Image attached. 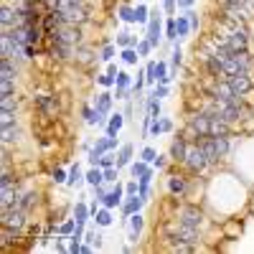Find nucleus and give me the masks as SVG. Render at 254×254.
Segmentation results:
<instances>
[{"label": "nucleus", "instance_id": "nucleus-1", "mask_svg": "<svg viewBox=\"0 0 254 254\" xmlns=\"http://www.w3.org/2000/svg\"><path fill=\"white\" fill-rule=\"evenodd\" d=\"M28 224V211L21 206H8V208H0V226H10V229H23Z\"/></svg>", "mask_w": 254, "mask_h": 254}, {"label": "nucleus", "instance_id": "nucleus-2", "mask_svg": "<svg viewBox=\"0 0 254 254\" xmlns=\"http://www.w3.org/2000/svg\"><path fill=\"white\" fill-rule=\"evenodd\" d=\"M168 239L170 242H186V244H201V229L196 226H188V224H181L178 221L175 226L168 231Z\"/></svg>", "mask_w": 254, "mask_h": 254}, {"label": "nucleus", "instance_id": "nucleus-3", "mask_svg": "<svg viewBox=\"0 0 254 254\" xmlns=\"http://www.w3.org/2000/svg\"><path fill=\"white\" fill-rule=\"evenodd\" d=\"M183 166H186V170L193 173V175H198V173H203V170L208 168V158H206V153H203L201 145H191V150H188V155H186V160H183Z\"/></svg>", "mask_w": 254, "mask_h": 254}, {"label": "nucleus", "instance_id": "nucleus-4", "mask_svg": "<svg viewBox=\"0 0 254 254\" xmlns=\"http://www.w3.org/2000/svg\"><path fill=\"white\" fill-rule=\"evenodd\" d=\"M58 16L64 18V23L82 26L86 21V8L82 3H61V5H58Z\"/></svg>", "mask_w": 254, "mask_h": 254}, {"label": "nucleus", "instance_id": "nucleus-5", "mask_svg": "<svg viewBox=\"0 0 254 254\" xmlns=\"http://www.w3.org/2000/svg\"><path fill=\"white\" fill-rule=\"evenodd\" d=\"M51 41H66V43H79L82 41V28L77 23H64V26H58L54 33H49Z\"/></svg>", "mask_w": 254, "mask_h": 254}, {"label": "nucleus", "instance_id": "nucleus-6", "mask_svg": "<svg viewBox=\"0 0 254 254\" xmlns=\"http://www.w3.org/2000/svg\"><path fill=\"white\" fill-rule=\"evenodd\" d=\"M178 221L181 224H188V226H196V229H203L206 226V216L198 206H183L181 214H178Z\"/></svg>", "mask_w": 254, "mask_h": 254}, {"label": "nucleus", "instance_id": "nucleus-7", "mask_svg": "<svg viewBox=\"0 0 254 254\" xmlns=\"http://www.w3.org/2000/svg\"><path fill=\"white\" fill-rule=\"evenodd\" d=\"M226 46H229L234 54H236V51H249V31H247V26L226 33Z\"/></svg>", "mask_w": 254, "mask_h": 254}, {"label": "nucleus", "instance_id": "nucleus-8", "mask_svg": "<svg viewBox=\"0 0 254 254\" xmlns=\"http://www.w3.org/2000/svg\"><path fill=\"white\" fill-rule=\"evenodd\" d=\"M229 84H231V89H234L239 97H247L252 89H254V82H252V74H249V71H242V74H234V77H229Z\"/></svg>", "mask_w": 254, "mask_h": 254}, {"label": "nucleus", "instance_id": "nucleus-9", "mask_svg": "<svg viewBox=\"0 0 254 254\" xmlns=\"http://www.w3.org/2000/svg\"><path fill=\"white\" fill-rule=\"evenodd\" d=\"M188 150H191V142H188L183 135H178V138L170 142L168 158H170L173 163H183V160H186V155H188Z\"/></svg>", "mask_w": 254, "mask_h": 254}, {"label": "nucleus", "instance_id": "nucleus-10", "mask_svg": "<svg viewBox=\"0 0 254 254\" xmlns=\"http://www.w3.org/2000/svg\"><path fill=\"white\" fill-rule=\"evenodd\" d=\"M186 125H191L193 130L198 132V135H203V138H206V135H208V127H211V117H208L206 112H201V110H198V112H193V114L188 117V122H186Z\"/></svg>", "mask_w": 254, "mask_h": 254}, {"label": "nucleus", "instance_id": "nucleus-11", "mask_svg": "<svg viewBox=\"0 0 254 254\" xmlns=\"http://www.w3.org/2000/svg\"><path fill=\"white\" fill-rule=\"evenodd\" d=\"M49 54L54 58H58V61H69V58L74 56V46H71V43H66V41H51Z\"/></svg>", "mask_w": 254, "mask_h": 254}, {"label": "nucleus", "instance_id": "nucleus-12", "mask_svg": "<svg viewBox=\"0 0 254 254\" xmlns=\"http://www.w3.org/2000/svg\"><path fill=\"white\" fill-rule=\"evenodd\" d=\"M147 41L153 43V49L160 43V13L158 10H153L150 21H147Z\"/></svg>", "mask_w": 254, "mask_h": 254}, {"label": "nucleus", "instance_id": "nucleus-13", "mask_svg": "<svg viewBox=\"0 0 254 254\" xmlns=\"http://www.w3.org/2000/svg\"><path fill=\"white\" fill-rule=\"evenodd\" d=\"M0 138H3V145L18 142V138H21V125L16 122V119L8 122V125H3V127H0Z\"/></svg>", "mask_w": 254, "mask_h": 254}, {"label": "nucleus", "instance_id": "nucleus-14", "mask_svg": "<svg viewBox=\"0 0 254 254\" xmlns=\"http://www.w3.org/2000/svg\"><path fill=\"white\" fill-rule=\"evenodd\" d=\"M208 135L211 138H229L231 135V125L221 117H211V127H208Z\"/></svg>", "mask_w": 254, "mask_h": 254}, {"label": "nucleus", "instance_id": "nucleus-15", "mask_svg": "<svg viewBox=\"0 0 254 254\" xmlns=\"http://www.w3.org/2000/svg\"><path fill=\"white\" fill-rule=\"evenodd\" d=\"M36 107H38V112L41 114H56V110H58V104H56V99L54 97H49V94H38L36 97Z\"/></svg>", "mask_w": 254, "mask_h": 254}, {"label": "nucleus", "instance_id": "nucleus-16", "mask_svg": "<svg viewBox=\"0 0 254 254\" xmlns=\"http://www.w3.org/2000/svg\"><path fill=\"white\" fill-rule=\"evenodd\" d=\"M38 203V193L36 191H21L18 193V198H16V206H21V208H26L28 214L33 211V206Z\"/></svg>", "mask_w": 254, "mask_h": 254}, {"label": "nucleus", "instance_id": "nucleus-17", "mask_svg": "<svg viewBox=\"0 0 254 254\" xmlns=\"http://www.w3.org/2000/svg\"><path fill=\"white\" fill-rule=\"evenodd\" d=\"M168 191H170V196H183L188 191V181L183 175H170L168 178Z\"/></svg>", "mask_w": 254, "mask_h": 254}, {"label": "nucleus", "instance_id": "nucleus-18", "mask_svg": "<svg viewBox=\"0 0 254 254\" xmlns=\"http://www.w3.org/2000/svg\"><path fill=\"white\" fill-rule=\"evenodd\" d=\"M142 226H145V221H142L140 211H138V214H132V216H130V234H127L130 242H138V239H140V231H142Z\"/></svg>", "mask_w": 254, "mask_h": 254}, {"label": "nucleus", "instance_id": "nucleus-19", "mask_svg": "<svg viewBox=\"0 0 254 254\" xmlns=\"http://www.w3.org/2000/svg\"><path fill=\"white\" fill-rule=\"evenodd\" d=\"M16 74H18V66L13 58H0V79H13L16 82Z\"/></svg>", "mask_w": 254, "mask_h": 254}, {"label": "nucleus", "instance_id": "nucleus-20", "mask_svg": "<svg viewBox=\"0 0 254 254\" xmlns=\"http://www.w3.org/2000/svg\"><path fill=\"white\" fill-rule=\"evenodd\" d=\"M142 203H145V198L140 196V193H135V196H130V198L125 201V206H122V214H125V216L138 214L140 208H142Z\"/></svg>", "mask_w": 254, "mask_h": 254}, {"label": "nucleus", "instance_id": "nucleus-21", "mask_svg": "<svg viewBox=\"0 0 254 254\" xmlns=\"http://www.w3.org/2000/svg\"><path fill=\"white\" fill-rule=\"evenodd\" d=\"M18 239H21V229H10V226L0 229V244H3V249H8L13 242H18Z\"/></svg>", "mask_w": 254, "mask_h": 254}, {"label": "nucleus", "instance_id": "nucleus-22", "mask_svg": "<svg viewBox=\"0 0 254 254\" xmlns=\"http://www.w3.org/2000/svg\"><path fill=\"white\" fill-rule=\"evenodd\" d=\"M119 201H122V186H114L107 196H104V201H102V206H107V208H114V206H119Z\"/></svg>", "mask_w": 254, "mask_h": 254}, {"label": "nucleus", "instance_id": "nucleus-23", "mask_svg": "<svg viewBox=\"0 0 254 254\" xmlns=\"http://www.w3.org/2000/svg\"><path fill=\"white\" fill-rule=\"evenodd\" d=\"M0 112H13V114L18 112V99H16V94L0 97Z\"/></svg>", "mask_w": 254, "mask_h": 254}, {"label": "nucleus", "instance_id": "nucleus-24", "mask_svg": "<svg viewBox=\"0 0 254 254\" xmlns=\"http://www.w3.org/2000/svg\"><path fill=\"white\" fill-rule=\"evenodd\" d=\"M94 107H97V112H102V114H107L110 112V107H112V94H99L97 97V102H94Z\"/></svg>", "mask_w": 254, "mask_h": 254}, {"label": "nucleus", "instance_id": "nucleus-25", "mask_svg": "<svg viewBox=\"0 0 254 254\" xmlns=\"http://www.w3.org/2000/svg\"><path fill=\"white\" fill-rule=\"evenodd\" d=\"M122 125H125V119H122V114H112V119H110V125H107V135H112V138H117V132L122 130Z\"/></svg>", "mask_w": 254, "mask_h": 254}, {"label": "nucleus", "instance_id": "nucleus-26", "mask_svg": "<svg viewBox=\"0 0 254 254\" xmlns=\"http://www.w3.org/2000/svg\"><path fill=\"white\" fill-rule=\"evenodd\" d=\"M89 214H92V208H89L84 201H79L77 206H74V219H77L79 224H84V221L89 219Z\"/></svg>", "mask_w": 254, "mask_h": 254}, {"label": "nucleus", "instance_id": "nucleus-27", "mask_svg": "<svg viewBox=\"0 0 254 254\" xmlns=\"http://www.w3.org/2000/svg\"><path fill=\"white\" fill-rule=\"evenodd\" d=\"M86 183H89V186H102V183H104V170L94 166L92 170L86 173Z\"/></svg>", "mask_w": 254, "mask_h": 254}, {"label": "nucleus", "instance_id": "nucleus-28", "mask_svg": "<svg viewBox=\"0 0 254 254\" xmlns=\"http://www.w3.org/2000/svg\"><path fill=\"white\" fill-rule=\"evenodd\" d=\"M130 158H132V145H122L117 153V168H125L130 163Z\"/></svg>", "mask_w": 254, "mask_h": 254}, {"label": "nucleus", "instance_id": "nucleus-29", "mask_svg": "<svg viewBox=\"0 0 254 254\" xmlns=\"http://www.w3.org/2000/svg\"><path fill=\"white\" fill-rule=\"evenodd\" d=\"M175 23H178V38H186L193 28H191V21H188V16H178L175 18Z\"/></svg>", "mask_w": 254, "mask_h": 254}, {"label": "nucleus", "instance_id": "nucleus-30", "mask_svg": "<svg viewBox=\"0 0 254 254\" xmlns=\"http://www.w3.org/2000/svg\"><path fill=\"white\" fill-rule=\"evenodd\" d=\"M94 221H97V226H110V224H112V211H110L107 206H104L102 211L94 214Z\"/></svg>", "mask_w": 254, "mask_h": 254}, {"label": "nucleus", "instance_id": "nucleus-31", "mask_svg": "<svg viewBox=\"0 0 254 254\" xmlns=\"http://www.w3.org/2000/svg\"><path fill=\"white\" fill-rule=\"evenodd\" d=\"M82 181H86V175H82V168H79V166H74V168L69 170L66 183H69V186H79Z\"/></svg>", "mask_w": 254, "mask_h": 254}, {"label": "nucleus", "instance_id": "nucleus-32", "mask_svg": "<svg viewBox=\"0 0 254 254\" xmlns=\"http://www.w3.org/2000/svg\"><path fill=\"white\" fill-rule=\"evenodd\" d=\"M147 170H150V168H147V163H145V160H138V163H132V166H130L132 178H142Z\"/></svg>", "mask_w": 254, "mask_h": 254}, {"label": "nucleus", "instance_id": "nucleus-33", "mask_svg": "<svg viewBox=\"0 0 254 254\" xmlns=\"http://www.w3.org/2000/svg\"><path fill=\"white\" fill-rule=\"evenodd\" d=\"M135 43H138V38L130 36V33H119V36H117V46H119V49H132Z\"/></svg>", "mask_w": 254, "mask_h": 254}, {"label": "nucleus", "instance_id": "nucleus-34", "mask_svg": "<svg viewBox=\"0 0 254 254\" xmlns=\"http://www.w3.org/2000/svg\"><path fill=\"white\" fill-rule=\"evenodd\" d=\"M170 61H173V69H170V77H175V71H178V66H181V61H183V51H181V46H175V49H173V54H170Z\"/></svg>", "mask_w": 254, "mask_h": 254}, {"label": "nucleus", "instance_id": "nucleus-35", "mask_svg": "<svg viewBox=\"0 0 254 254\" xmlns=\"http://www.w3.org/2000/svg\"><path fill=\"white\" fill-rule=\"evenodd\" d=\"M0 94H3V97L16 94V82H13V79H0Z\"/></svg>", "mask_w": 254, "mask_h": 254}, {"label": "nucleus", "instance_id": "nucleus-36", "mask_svg": "<svg viewBox=\"0 0 254 254\" xmlns=\"http://www.w3.org/2000/svg\"><path fill=\"white\" fill-rule=\"evenodd\" d=\"M119 18L127 21V23H132V21H138V13L132 10V8H127V5H122V8H119Z\"/></svg>", "mask_w": 254, "mask_h": 254}, {"label": "nucleus", "instance_id": "nucleus-37", "mask_svg": "<svg viewBox=\"0 0 254 254\" xmlns=\"http://www.w3.org/2000/svg\"><path fill=\"white\" fill-rule=\"evenodd\" d=\"M117 166V160H114V155H110V153H104L102 158H99V168L102 170H107V168H114Z\"/></svg>", "mask_w": 254, "mask_h": 254}, {"label": "nucleus", "instance_id": "nucleus-38", "mask_svg": "<svg viewBox=\"0 0 254 254\" xmlns=\"http://www.w3.org/2000/svg\"><path fill=\"white\" fill-rule=\"evenodd\" d=\"M74 229H77V219H69V221H64L61 226H58V234L69 236V234H74Z\"/></svg>", "mask_w": 254, "mask_h": 254}, {"label": "nucleus", "instance_id": "nucleus-39", "mask_svg": "<svg viewBox=\"0 0 254 254\" xmlns=\"http://www.w3.org/2000/svg\"><path fill=\"white\" fill-rule=\"evenodd\" d=\"M122 58H125V64H138L140 54H138L135 49H125V51H122Z\"/></svg>", "mask_w": 254, "mask_h": 254}, {"label": "nucleus", "instance_id": "nucleus-40", "mask_svg": "<svg viewBox=\"0 0 254 254\" xmlns=\"http://www.w3.org/2000/svg\"><path fill=\"white\" fill-rule=\"evenodd\" d=\"M86 242L92 244L94 249H102V234H99V231H89V234H86Z\"/></svg>", "mask_w": 254, "mask_h": 254}, {"label": "nucleus", "instance_id": "nucleus-41", "mask_svg": "<svg viewBox=\"0 0 254 254\" xmlns=\"http://www.w3.org/2000/svg\"><path fill=\"white\" fill-rule=\"evenodd\" d=\"M117 178H119V168H117V166H114V168H107V170H104V183H114Z\"/></svg>", "mask_w": 254, "mask_h": 254}, {"label": "nucleus", "instance_id": "nucleus-42", "mask_svg": "<svg viewBox=\"0 0 254 254\" xmlns=\"http://www.w3.org/2000/svg\"><path fill=\"white\" fill-rule=\"evenodd\" d=\"M166 94H168V84H158V86L153 89V94H150V97H153V99H163Z\"/></svg>", "mask_w": 254, "mask_h": 254}, {"label": "nucleus", "instance_id": "nucleus-43", "mask_svg": "<svg viewBox=\"0 0 254 254\" xmlns=\"http://www.w3.org/2000/svg\"><path fill=\"white\" fill-rule=\"evenodd\" d=\"M158 158V153L153 150V147H145V150H142V155H140V160H145V163H153Z\"/></svg>", "mask_w": 254, "mask_h": 254}, {"label": "nucleus", "instance_id": "nucleus-44", "mask_svg": "<svg viewBox=\"0 0 254 254\" xmlns=\"http://www.w3.org/2000/svg\"><path fill=\"white\" fill-rule=\"evenodd\" d=\"M166 33H168V38H170V41H175V38H178V23H175V18H173V21H168V31H166Z\"/></svg>", "mask_w": 254, "mask_h": 254}, {"label": "nucleus", "instance_id": "nucleus-45", "mask_svg": "<svg viewBox=\"0 0 254 254\" xmlns=\"http://www.w3.org/2000/svg\"><path fill=\"white\" fill-rule=\"evenodd\" d=\"M150 49H153L150 41H140V43H138V54H140V56H147V54H150Z\"/></svg>", "mask_w": 254, "mask_h": 254}, {"label": "nucleus", "instance_id": "nucleus-46", "mask_svg": "<svg viewBox=\"0 0 254 254\" xmlns=\"http://www.w3.org/2000/svg\"><path fill=\"white\" fill-rule=\"evenodd\" d=\"M186 16H188V21H191V28H193V31H198V26H201V21H198V13H193V10H188Z\"/></svg>", "mask_w": 254, "mask_h": 254}, {"label": "nucleus", "instance_id": "nucleus-47", "mask_svg": "<svg viewBox=\"0 0 254 254\" xmlns=\"http://www.w3.org/2000/svg\"><path fill=\"white\" fill-rule=\"evenodd\" d=\"M117 86H122V89H127V86H130V77H127L125 71H119V74H117Z\"/></svg>", "mask_w": 254, "mask_h": 254}, {"label": "nucleus", "instance_id": "nucleus-48", "mask_svg": "<svg viewBox=\"0 0 254 254\" xmlns=\"http://www.w3.org/2000/svg\"><path fill=\"white\" fill-rule=\"evenodd\" d=\"M112 56H114V49H112V46H104L99 58H102V61H112Z\"/></svg>", "mask_w": 254, "mask_h": 254}, {"label": "nucleus", "instance_id": "nucleus-49", "mask_svg": "<svg viewBox=\"0 0 254 254\" xmlns=\"http://www.w3.org/2000/svg\"><path fill=\"white\" fill-rule=\"evenodd\" d=\"M114 82H117V79L112 77V74H104V77H99V84H102V86H112Z\"/></svg>", "mask_w": 254, "mask_h": 254}, {"label": "nucleus", "instance_id": "nucleus-50", "mask_svg": "<svg viewBox=\"0 0 254 254\" xmlns=\"http://www.w3.org/2000/svg\"><path fill=\"white\" fill-rule=\"evenodd\" d=\"M64 181H66V173L61 168H56L54 170V183H64Z\"/></svg>", "mask_w": 254, "mask_h": 254}, {"label": "nucleus", "instance_id": "nucleus-51", "mask_svg": "<svg viewBox=\"0 0 254 254\" xmlns=\"http://www.w3.org/2000/svg\"><path fill=\"white\" fill-rule=\"evenodd\" d=\"M135 13H138V21H140V23H145V21H147V8H145V5H138V10H135Z\"/></svg>", "mask_w": 254, "mask_h": 254}, {"label": "nucleus", "instance_id": "nucleus-52", "mask_svg": "<svg viewBox=\"0 0 254 254\" xmlns=\"http://www.w3.org/2000/svg\"><path fill=\"white\" fill-rule=\"evenodd\" d=\"M125 191H127V193H130V196H135V193H140V186H138V183H135V181H130V183H127V186H125Z\"/></svg>", "mask_w": 254, "mask_h": 254}, {"label": "nucleus", "instance_id": "nucleus-53", "mask_svg": "<svg viewBox=\"0 0 254 254\" xmlns=\"http://www.w3.org/2000/svg\"><path fill=\"white\" fill-rule=\"evenodd\" d=\"M71 236L82 242V239H84V224H79V221H77V229H74V234H71Z\"/></svg>", "mask_w": 254, "mask_h": 254}, {"label": "nucleus", "instance_id": "nucleus-54", "mask_svg": "<svg viewBox=\"0 0 254 254\" xmlns=\"http://www.w3.org/2000/svg\"><path fill=\"white\" fill-rule=\"evenodd\" d=\"M153 166H155L158 170H163V168H166V155H158V158L153 160Z\"/></svg>", "mask_w": 254, "mask_h": 254}, {"label": "nucleus", "instance_id": "nucleus-55", "mask_svg": "<svg viewBox=\"0 0 254 254\" xmlns=\"http://www.w3.org/2000/svg\"><path fill=\"white\" fill-rule=\"evenodd\" d=\"M160 122H163V132H170V130H173V119H168V117H163Z\"/></svg>", "mask_w": 254, "mask_h": 254}, {"label": "nucleus", "instance_id": "nucleus-56", "mask_svg": "<svg viewBox=\"0 0 254 254\" xmlns=\"http://www.w3.org/2000/svg\"><path fill=\"white\" fill-rule=\"evenodd\" d=\"M150 181H153V170H147V173H145V175L140 178V186H147Z\"/></svg>", "mask_w": 254, "mask_h": 254}, {"label": "nucleus", "instance_id": "nucleus-57", "mask_svg": "<svg viewBox=\"0 0 254 254\" xmlns=\"http://www.w3.org/2000/svg\"><path fill=\"white\" fill-rule=\"evenodd\" d=\"M163 5H166L168 13H173V10H175V0H163Z\"/></svg>", "mask_w": 254, "mask_h": 254}, {"label": "nucleus", "instance_id": "nucleus-58", "mask_svg": "<svg viewBox=\"0 0 254 254\" xmlns=\"http://www.w3.org/2000/svg\"><path fill=\"white\" fill-rule=\"evenodd\" d=\"M140 196L147 201V198H150V188H147V186H140Z\"/></svg>", "mask_w": 254, "mask_h": 254}, {"label": "nucleus", "instance_id": "nucleus-59", "mask_svg": "<svg viewBox=\"0 0 254 254\" xmlns=\"http://www.w3.org/2000/svg\"><path fill=\"white\" fill-rule=\"evenodd\" d=\"M175 3L181 5V8H191V5H193V0H175Z\"/></svg>", "mask_w": 254, "mask_h": 254}, {"label": "nucleus", "instance_id": "nucleus-60", "mask_svg": "<svg viewBox=\"0 0 254 254\" xmlns=\"http://www.w3.org/2000/svg\"><path fill=\"white\" fill-rule=\"evenodd\" d=\"M56 252H66V247H64L61 239H56Z\"/></svg>", "mask_w": 254, "mask_h": 254}, {"label": "nucleus", "instance_id": "nucleus-61", "mask_svg": "<svg viewBox=\"0 0 254 254\" xmlns=\"http://www.w3.org/2000/svg\"><path fill=\"white\" fill-rule=\"evenodd\" d=\"M107 74H112V77L117 79V74H119V71H117V66H114V64H110V69H107Z\"/></svg>", "mask_w": 254, "mask_h": 254}]
</instances>
